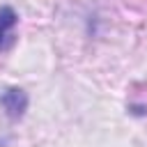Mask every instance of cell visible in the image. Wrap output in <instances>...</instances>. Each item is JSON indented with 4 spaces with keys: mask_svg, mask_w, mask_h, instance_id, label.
<instances>
[{
    "mask_svg": "<svg viewBox=\"0 0 147 147\" xmlns=\"http://www.w3.org/2000/svg\"><path fill=\"white\" fill-rule=\"evenodd\" d=\"M0 103L5 108V113L11 117V119H18L23 113H25V106H28V96L23 90H16V87H9L0 94Z\"/></svg>",
    "mask_w": 147,
    "mask_h": 147,
    "instance_id": "1",
    "label": "cell"
},
{
    "mask_svg": "<svg viewBox=\"0 0 147 147\" xmlns=\"http://www.w3.org/2000/svg\"><path fill=\"white\" fill-rule=\"evenodd\" d=\"M16 23V14L9 9V7H2L0 9V46H2V39H5V32Z\"/></svg>",
    "mask_w": 147,
    "mask_h": 147,
    "instance_id": "2",
    "label": "cell"
}]
</instances>
